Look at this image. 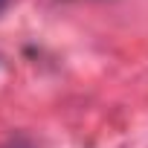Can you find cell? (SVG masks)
<instances>
[{
  "instance_id": "2",
  "label": "cell",
  "mask_w": 148,
  "mask_h": 148,
  "mask_svg": "<svg viewBox=\"0 0 148 148\" xmlns=\"http://www.w3.org/2000/svg\"><path fill=\"white\" fill-rule=\"evenodd\" d=\"M6 3H9V0H0V9H3V6H6Z\"/></svg>"
},
{
  "instance_id": "1",
  "label": "cell",
  "mask_w": 148,
  "mask_h": 148,
  "mask_svg": "<svg viewBox=\"0 0 148 148\" xmlns=\"http://www.w3.org/2000/svg\"><path fill=\"white\" fill-rule=\"evenodd\" d=\"M6 148H29V145H23V142H12V145H6Z\"/></svg>"
}]
</instances>
